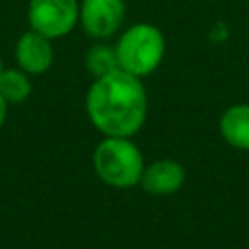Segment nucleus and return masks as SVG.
I'll use <instances>...</instances> for the list:
<instances>
[{
    "label": "nucleus",
    "mask_w": 249,
    "mask_h": 249,
    "mask_svg": "<svg viewBox=\"0 0 249 249\" xmlns=\"http://www.w3.org/2000/svg\"><path fill=\"white\" fill-rule=\"evenodd\" d=\"M86 113L103 136H134L148 115V95L140 78L121 68L95 78L86 93Z\"/></svg>",
    "instance_id": "obj_1"
},
{
    "label": "nucleus",
    "mask_w": 249,
    "mask_h": 249,
    "mask_svg": "<svg viewBox=\"0 0 249 249\" xmlns=\"http://www.w3.org/2000/svg\"><path fill=\"white\" fill-rule=\"evenodd\" d=\"M93 171L115 189H132L140 185L144 158L140 148L128 136H105L93 150Z\"/></svg>",
    "instance_id": "obj_2"
},
{
    "label": "nucleus",
    "mask_w": 249,
    "mask_h": 249,
    "mask_svg": "<svg viewBox=\"0 0 249 249\" xmlns=\"http://www.w3.org/2000/svg\"><path fill=\"white\" fill-rule=\"evenodd\" d=\"M115 51L121 70L144 78L161 64L165 54V39L156 25L140 21L121 33L115 43Z\"/></svg>",
    "instance_id": "obj_3"
},
{
    "label": "nucleus",
    "mask_w": 249,
    "mask_h": 249,
    "mask_svg": "<svg viewBox=\"0 0 249 249\" xmlns=\"http://www.w3.org/2000/svg\"><path fill=\"white\" fill-rule=\"evenodd\" d=\"M80 21L78 0H29L27 23L29 29L49 37L60 39L68 35Z\"/></svg>",
    "instance_id": "obj_4"
},
{
    "label": "nucleus",
    "mask_w": 249,
    "mask_h": 249,
    "mask_svg": "<svg viewBox=\"0 0 249 249\" xmlns=\"http://www.w3.org/2000/svg\"><path fill=\"white\" fill-rule=\"evenodd\" d=\"M124 16V0H82L78 23L91 39H109L121 29Z\"/></svg>",
    "instance_id": "obj_5"
},
{
    "label": "nucleus",
    "mask_w": 249,
    "mask_h": 249,
    "mask_svg": "<svg viewBox=\"0 0 249 249\" xmlns=\"http://www.w3.org/2000/svg\"><path fill=\"white\" fill-rule=\"evenodd\" d=\"M16 62L18 66L27 72L29 76H37V74H45L54 60V49H53V39L27 29L25 33H21L16 41Z\"/></svg>",
    "instance_id": "obj_6"
},
{
    "label": "nucleus",
    "mask_w": 249,
    "mask_h": 249,
    "mask_svg": "<svg viewBox=\"0 0 249 249\" xmlns=\"http://www.w3.org/2000/svg\"><path fill=\"white\" fill-rule=\"evenodd\" d=\"M187 179L185 167L175 160H158L144 167L140 187L150 195H173Z\"/></svg>",
    "instance_id": "obj_7"
},
{
    "label": "nucleus",
    "mask_w": 249,
    "mask_h": 249,
    "mask_svg": "<svg viewBox=\"0 0 249 249\" xmlns=\"http://www.w3.org/2000/svg\"><path fill=\"white\" fill-rule=\"evenodd\" d=\"M222 138L237 150H249V103L230 105L220 117Z\"/></svg>",
    "instance_id": "obj_8"
},
{
    "label": "nucleus",
    "mask_w": 249,
    "mask_h": 249,
    "mask_svg": "<svg viewBox=\"0 0 249 249\" xmlns=\"http://www.w3.org/2000/svg\"><path fill=\"white\" fill-rule=\"evenodd\" d=\"M84 64L86 70L93 76V78H101L107 76L115 70H119V60H117V51L115 45H107V43H95L86 51L84 56Z\"/></svg>",
    "instance_id": "obj_9"
},
{
    "label": "nucleus",
    "mask_w": 249,
    "mask_h": 249,
    "mask_svg": "<svg viewBox=\"0 0 249 249\" xmlns=\"http://www.w3.org/2000/svg\"><path fill=\"white\" fill-rule=\"evenodd\" d=\"M0 95L8 103H21L31 95L29 74L18 68H4L0 74Z\"/></svg>",
    "instance_id": "obj_10"
},
{
    "label": "nucleus",
    "mask_w": 249,
    "mask_h": 249,
    "mask_svg": "<svg viewBox=\"0 0 249 249\" xmlns=\"http://www.w3.org/2000/svg\"><path fill=\"white\" fill-rule=\"evenodd\" d=\"M8 105H10V103L0 95V126L6 123V117H8Z\"/></svg>",
    "instance_id": "obj_11"
},
{
    "label": "nucleus",
    "mask_w": 249,
    "mask_h": 249,
    "mask_svg": "<svg viewBox=\"0 0 249 249\" xmlns=\"http://www.w3.org/2000/svg\"><path fill=\"white\" fill-rule=\"evenodd\" d=\"M2 70H4V64H2V56H0V74H2Z\"/></svg>",
    "instance_id": "obj_12"
}]
</instances>
